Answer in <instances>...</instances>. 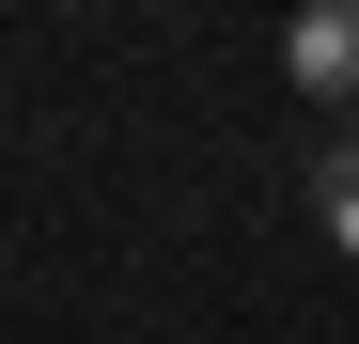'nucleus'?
Wrapping results in <instances>:
<instances>
[{
    "label": "nucleus",
    "mask_w": 359,
    "mask_h": 344,
    "mask_svg": "<svg viewBox=\"0 0 359 344\" xmlns=\"http://www.w3.org/2000/svg\"><path fill=\"white\" fill-rule=\"evenodd\" d=\"M281 79L328 94V110H359V0H297L281 16Z\"/></svg>",
    "instance_id": "1"
},
{
    "label": "nucleus",
    "mask_w": 359,
    "mask_h": 344,
    "mask_svg": "<svg viewBox=\"0 0 359 344\" xmlns=\"http://www.w3.org/2000/svg\"><path fill=\"white\" fill-rule=\"evenodd\" d=\"M313 219H328V251L359 266V141H328V157H313Z\"/></svg>",
    "instance_id": "2"
}]
</instances>
